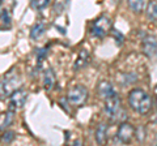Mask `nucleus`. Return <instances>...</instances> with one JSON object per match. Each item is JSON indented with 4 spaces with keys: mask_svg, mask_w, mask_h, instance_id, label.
Instances as JSON below:
<instances>
[{
    "mask_svg": "<svg viewBox=\"0 0 157 146\" xmlns=\"http://www.w3.org/2000/svg\"><path fill=\"white\" fill-rule=\"evenodd\" d=\"M128 106L132 111L139 115H147L152 108V98L147 91L141 89H134L128 93L127 97Z\"/></svg>",
    "mask_w": 157,
    "mask_h": 146,
    "instance_id": "f257e3e1",
    "label": "nucleus"
},
{
    "mask_svg": "<svg viewBox=\"0 0 157 146\" xmlns=\"http://www.w3.org/2000/svg\"><path fill=\"white\" fill-rule=\"evenodd\" d=\"M105 112L113 123H123L127 118L126 111L122 107V102L118 94L109 99H105Z\"/></svg>",
    "mask_w": 157,
    "mask_h": 146,
    "instance_id": "f03ea898",
    "label": "nucleus"
},
{
    "mask_svg": "<svg viewBox=\"0 0 157 146\" xmlns=\"http://www.w3.org/2000/svg\"><path fill=\"white\" fill-rule=\"evenodd\" d=\"M21 85H22L21 76L14 71L8 72L2 80V98L9 97L16 90L21 89Z\"/></svg>",
    "mask_w": 157,
    "mask_h": 146,
    "instance_id": "7ed1b4c3",
    "label": "nucleus"
},
{
    "mask_svg": "<svg viewBox=\"0 0 157 146\" xmlns=\"http://www.w3.org/2000/svg\"><path fill=\"white\" fill-rule=\"evenodd\" d=\"M111 26H113L111 18L109 16H106V14H102V16H100L97 20L92 22L90 31L97 38H104L110 33Z\"/></svg>",
    "mask_w": 157,
    "mask_h": 146,
    "instance_id": "20e7f679",
    "label": "nucleus"
},
{
    "mask_svg": "<svg viewBox=\"0 0 157 146\" xmlns=\"http://www.w3.org/2000/svg\"><path fill=\"white\" fill-rule=\"evenodd\" d=\"M67 99L73 106H82L88 99V90L85 86L76 85L68 91Z\"/></svg>",
    "mask_w": 157,
    "mask_h": 146,
    "instance_id": "39448f33",
    "label": "nucleus"
},
{
    "mask_svg": "<svg viewBox=\"0 0 157 146\" xmlns=\"http://www.w3.org/2000/svg\"><path fill=\"white\" fill-rule=\"evenodd\" d=\"M135 132H136V129L134 125L123 121V123H121L119 128L117 130V141L121 144H128L134 138Z\"/></svg>",
    "mask_w": 157,
    "mask_h": 146,
    "instance_id": "423d86ee",
    "label": "nucleus"
},
{
    "mask_svg": "<svg viewBox=\"0 0 157 146\" xmlns=\"http://www.w3.org/2000/svg\"><path fill=\"white\" fill-rule=\"evenodd\" d=\"M26 98H28V93L25 90H22V89L16 90L14 93L9 95V107H12L14 110L21 108L25 104Z\"/></svg>",
    "mask_w": 157,
    "mask_h": 146,
    "instance_id": "0eeeda50",
    "label": "nucleus"
},
{
    "mask_svg": "<svg viewBox=\"0 0 157 146\" xmlns=\"http://www.w3.org/2000/svg\"><path fill=\"white\" fill-rule=\"evenodd\" d=\"M143 51L148 57L157 59V39L155 37L145 35L143 38Z\"/></svg>",
    "mask_w": 157,
    "mask_h": 146,
    "instance_id": "6e6552de",
    "label": "nucleus"
},
{
    "mask_svg": "<svg viewBox=\"0 0 157 146\" xmlns=\"http://www.w3.org/2000/svg\"><path fill=\"white\" fill-rule=\"evenodd\" d=\"M97 94H98V97H101L102 99H109V98H111V97L117 95V91H115L111 82L101 81L97 86Z\"/></svg>",
    "mask_w": 157,
    "mask_h": 146,
    "instance_id": "1a4fd4ad",
    "label": "nucleus"
},
{
    "mask_svg": "<svg viewBox=\"0 0 157 146\" xmlns=\"http://www.w3.org/2000/svg\"><path fill=\"white\" fill-rule=\"evenodd\" d=\"M42 82H43V87H45L46 91H50L52 90V87L55 86V82H56V77H55V73L51 68H47L43 72V77H42Z\"/></svg>",
    "mask_w": 157,
    "mask_h": 146,
    "instance_id": "9d476101",
    "label": "nucleus"
},
{
    "mask_svg": "<svg viewBox=\"0 0 157 146\" xmlns=\"http://www.w3.org/2000/svg\"><path fill=\"white\" fill-rule=\"evenodd\" d=\"M89 61H90V53L86 50H81L80 53H78L76 61H75V64H73V69L80 71V69L85 68L88 64H89Z\"/></svg>",
    "mask_w": 157,
    "mask_h": 146,
    "instance_id": "9b49d317",
    "label": "nucleus"
},
{
    "mask_svg": "<svg viewBox=\"0 0 157 146\" xmlns=\"http://www.w3.org/2000/svg\"><path fill=\"white\" fill-rule=\"evenodd\" d=\"M46 30H47V24L46 22L39 21L37 24H34V26L32 27V30H30V38L33 41H37L46 33Z\"/></svg>",
    "mask_w": 157,
    "mask_h": 146,
    "instance_id": "f8f14e48",
    "label": "nucleus"
},
{
    "mask_svg": "<svg viewBox=\"0 0 157 146\" xmlns=\"http://www.w3.org/2000/svg\"><path fill=\"white\" fill-rule=\"evenodd\" d=\"M94 138H96V142L98 145H104L107 141V125L105 123H101L96 128Z\"/></svg>",
    "mask_w": 157,
    "mask_h": 146,
    "instance_id": "ddd939ff",
    "label": "nucleus"
},
{
    "mask_svg": "<svg viewBox=\"0 0 157 146\" xmlns=\"http://www.w3.org/2000/svg\"><path fill=\"white\" fill-rule=\"evenodd\" d=\"M127 4H128V8L132 12L139 14L145 9L147 0H127Z\"/></svg>",
    "mask_w": 157,
    "mask_h": 146,
    "instance_id": "4468645a",
    "label": "nucleus"
},
{
    "mask_svg": "<svg viewBox=\"0 0 157 146\" xmlns=\"http://www.w3.org/2000/svg\"><path fill=\"white\" fill-rule=\"evenodd\" d=\"M145 14H147V18L149 21L155 22L157 21V2H149L148 5L145 8Z\"/></svg>",
    "mask_w": 157,
    "mask_h": 146,
    "instance_id": "2eb2a0df",
    "label": "nucleus"
},
{
    "mask_svg": "<svg viewBox=\"0 0 157 146\" xmlns=\"http://www.w3.org/2000/svg\"><path fill=\"white\" fill-rule=\"evenodd\" d=\"M137 80V76L135 73H123V75L119 76V84L122 86H128L131 84H135Z\"/></svg>",
    "mask_w": 157,
    "mask_h": 146,
    "instance_id": "dca6fc26",
    "label": "nucleus"
},
{
    "mask_svg": "<svg viewBox=\"0 0 157 146\" xmlns=\"http://www.w3.org/2000/svg\"><path fill=\"white\" fill-rule=\"evenodd\" d=\"M16 111H17V110L12 108V107H9V108H8L7 114H6V118H4L3 121H2V130H4L6 128H8V126L12 124V121H13V119H14V114H16Z\"/></svg>",
    "mask_w": 157,
    "mask_h": 146,
    "instance_id": "f3484780",
    "label": "nucleus"
},
{
    "mask_svg": "<svg viewBox=\"0 0 157 146\" xmlns=\"http://www.w3.org/2000/svg\"><path fill=\"white\" fill-rule=\"evenodd\" d=\"M12 25V20H11V13L7 8H2V29L6 30L9 29Z\"/></svg>",
    "mask_w": 157,
    "mask_h": 146,
    "instance_id": "a211bd4d",
    "label": "nucleus"
},
{
    "mask_svg": "<svg viewBox=\"0 0 157 146\" xmlns=\"http://www.w3.org/2000/svg\"><path fill=\"white\" fill-rule=\"evenodd\" d=\"M48 4H50V0H30V5L36 11H43Z\"/></svg>",
    "mask_w": 157,
    "mask_h": 146,
    "instance_id": "6ab92c4d",
    "label": "nucleus"
},
{
    "mask_svg": "<svg viewBox=\"0 0 157 146\" xmlns=\"http://www.w3.org/2000/svg\"><path fill=\"white\" fill-rule=\"evenodd\" d=\"M16 137V133L12 132V130H3V136H2V142H6V144H11L12 141Z\"/></svg>",
    "mask_w": 157,
    "mask_h": 146,
    "instance_id": "aec40b11",
    "label": "nucleus"
},
{
    "mask_svg": "<svg viewBox=\"0 0 157 146\" xmlns=\"http://www.w3.org/2000/svg\"><path fill=\"white\" fill-rule=\"evenodd\" d=\"M135 134H136L137 141H139V142H143L144 138H145V129H144V126H139V128L136 129Z\"/></svg>",
    "mask_w": 157,
    "mask_h": 146,
    "instance_id": "412c9836",
    "label": "nucleus"
},
{
    "mask_svg": "<svg viewBox=\"0 0 157 146\" xmlns=\"http://www.w3.org/2000/svg\"><path fill=\"white\" fill-rule=\"evenodd\" d=\"M37 55H38V63L41 64L42 60H43V57L47 55V50H46V48H43V50H38L37 51Z\"/></svg>",
    "mask_w": 157,
    "mask_h": 146,
    "instance_id": "4be33fe9",
    "label": "nucleus"
},
{
    "mask_svg": "<svg viewBox=\"0 0 157 146\" xmlns=\"http://www.w3.org/2000/svg\"><path fill=\"white\" fill-rule=\"evenodd\" d=\"M156 107H157V98H156Z\"/></svg>",
    "mask_w": 157,
    "mask_h": 146,
    "instance_id": "5701e85b",
    "label": "nucleus"
},
{
    "mask_svg": "<svg viewBox=\"0 0 157 146\" xmlns=\"http://www.w3.org/2000/svg\"><path fill=\"white\" fill-rule=\"evenodd\" d=\"M2 2H3V0H2Z\"/></svg>",
    "mask_w": 157,
    "mask_h": 146,
    "instance_id": "b1692460",
    "label": "nucleus"
}]
</instances>
